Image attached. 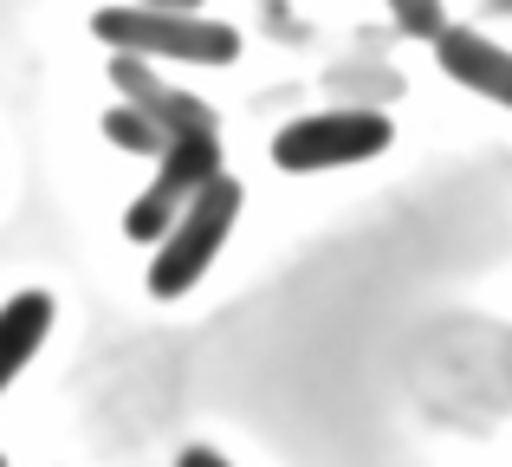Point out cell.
Returning a JSON list of instances; mask_svg holds the SVG:
<instances>
[{
	"label": "cell",
	"instance_id": "6da1fadb",
	"mask_svg": "<svg viewBox=\"0 0 512 467\" xmlns=\"http://www.w3.org/2000/svg\"><path fill=\"white\" fill-rule=\"evenodd\" d=\"M91 33L104 46H117L124 59H175V65H234L240 33L201 13H163V7H104L91 20Z\"/></svg>",
	"mask_w": 512,
	"mask_h": 467
},
{
	"label": "cell",
	"instance_id": "7a4b0ae2",
	"mask_svg": "<svg viewBox=\"0 0 512 467\" xmlns=\"http://www.w3.org/2000/svg\"><path fill=\"white\" fill-rule=\"evenodd\" d=\"M234 215H240V182L221 169V176H208L195 195H188V208L163 228V240H156V260H150V292L156 299H182V292L208 273L214 253L227 247V234H234Z\"/></svg>",
	"mask_w": 512,
	"mask_h": 467
},
{
	"label": "cell",
	"instance_id": "3957f363",
	"mask_svg": "<svg viewBox=\"0 0 512 467\" xmlns=\"http://www.w3.org/2000/svg\"><path fill=\"white\" fill-rule=\"evenodd\" d=\"M396 143L383 111H318L299 117L273 137V163L286 176H318V169H350V163H370Z\"/></svg>",
	"mask_w": 512,
	"mask_h": 467
},
{
	"label": "cell",
	"instance_id": "277c9868",
	"mask_svg": "<svg viewBox=\"0 0 512 467\" xmlns=\"http://www.w3.org/2000/svg\"><path fill=\"white\" fill-rule=\"evenodd\" d=\"M208 176H221V143H214V130H182V137H169V150L156 156V182L130 202L124 234L130 240H163V228L182 215L188 195Z\"/></svg>",
	"mask_w": 512,
	"mask_h": 467
},
{
	"label": "cell",
	"instance_id": "5b68a950",
	"mask_svg": "<svg viewBox=\"0 0 512 467\" xmlns=\"http://www.w3.org/2000/svg\"><path fill=\"white\" fill-rule=\"evenodd\" d=\"M435 59H441V72H448L461 91H480L487 104H506L512 111V52L493 46L487 33H474V26H441L435 33Z\"/></svg>",
	"mask_w": 512,
	"mask_h": 467
},
{
	"label": "cell",
	"instance_id": "8992f818",
	"mask_svg": "<svg viewBox=\"0 0 512 467\" xmlns=\"http://www.w3.org/2000/svg\"><path fill=\"white\" fill-rule=\"evenodd\" d=\"M46 331H52V299L46 292H13V299L0 305V396H7V383L33 364V351L46 344Z\"/></svg>",
	"mask_w": 512,
	"mask_h": 467
},
{
	"label": "cell",
	"instance_id": "52a82bcc",
	"mask_svg": "<svg viewBox=\"0 0 512 467\" xmlns=\"http://www.w3.org/2000/svg\"><path fill=\"white\" fill-rule=\"evenodd\" d=\"M104 130H111L124 150H143V156H163V150H169V137H175V130H169V124H156L150 111H111V117H104Z\"/></svg>",
	"mask_w": 512,
	"mask_h": 467
},
{
	"label": "cell",
	"instance_id": "ba28073f",
	"mask_svg": "<svg viewBox=\"0 0 512 467\" xmlns=\"http://www.w3.org/2000/svg\"><path fill=\"white\" fill-rule=\"evenodd\" d=\"M389 13H396V26L409 39H435L441 26H448V13H441V0H383Z\"/></svg>",
	"mask_w": 512,
	"mask_h": 467
},
{
	"label": "cell",
	"instance_id": "9c48e42d",
	"mask_svg": "<svg viewBox=\"0 0 512 467\" xmlns=\"http://www.w3.org/2000/svg\"><path fill=\"white\" fill-rule=\"evenodd\" d=\"M175 467H234V461H221L214 448H182V461H175Z\"/></svg>",
	"mask_w": 512,
	"mask_h": 467
},
{
	"label": "cell",
	"instance_id": "30bf717a",
	"mask_svg": "<svg viewBox=\"0 0 512 467\" xmlns=\"http://www.w3.org/2000/svg\"><path fill=\"white\" fill-rule=\"evenodd\" d=\"M130 7H163V13H195L201 0H130Z\"/></svg>",
	"mask_w": 512,
	"mask_h": 467
},
{
	"label": "cell",
	"instance_id": "8fae6325",
	"mask_svg": "<svg viewBox=\"0 0 512 467\" xmlns=\"http://www.w3.org/2000/svg\"><path fill=\"white\" fill-rule=\"evenodd\" d=\"M0 467H7V461H0Z\"/></svg>",
	"mask_w": 512,
	"mask_h": 467
}]
</instances>
